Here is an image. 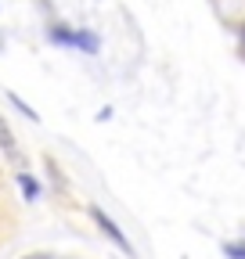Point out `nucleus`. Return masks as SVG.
Returning <instances> with one entry per match:
<instances>
[{"instance_id":"obj_1","label":"nucleus","mask_w":245,"mask_h":259,"mask_svg":"<svg viewBox=\"0 0 245 259\" xmlns=\"http://www.w3.org/2000/svg\"><path fill=\"white\" fill-rule=\"evenodd\" d=\"M47 40H51V44H58V47H79V51H87V54H98V51H101L98 32H90V29L51 25V29H47Z\"/></svg>"},{"instance_id":"obj_2","label":"nucleus","mask_w":245,"mask_h":259,"mask_svg":"<svg viewBox=\"0 0 245 259\" xmlns=\"http://www.w3.org/2000/svg\"><path fill=\"white\" fill-rule=\"evenodd\" d=\"M90 220H94V223L101 227V234H105V238H108V241H112V245H115L119 252H127V255H134V241H130L127 234H123V227H119V223H115V220H112V216H108L105 209H98V205H90Z\"/></svg>"},{"instance_id":"obj_3","label":"nucleus","mask_w":245,"mask_h":259,"mask_svg":"<svg viewBox=\"0 0 245 259\" xmlns=\"http://www.w3.org/2000/svg\"><path fill=\"white\" fill-rule=\"evenodd\" d=\"M15 180H18V191L25 194V202H36V198H40V191H44V187H40V180H36L33 173H18Z\"/></svg>"},{"instance_id":"obj_4","label":"nucleus","mask_w":245,"mask_h":259,"mask_svg":"<svg viewBox=\"0 0 245 259\" xmlns=\"http://www.w3.org/2000/svg\"><path fill=\"white\" fill-rule=\"evenodd\" d=\"M0 148H4V155H18V148H15V134H11V130H8V122L4 119H0Z\"/></svg>"},{"instance_id":"obj_5","label":"nucleus","mask_w":245,"mask_h":259,"mask_svg":"<svg viewBox=\"0 0 245 259\" xmlns=\"http://www.w3.org/2000/svg\"><path fill=\"white\" fill-rule=\"evenodd\" d=\"M8 101H11V105H15V108H18V112H22L25 119H33V122L40 119V115H36V108H29V105L22 101V97H18V94H11V90H8Z\"/></svg>"},{"instance_id":"obj_6","label":"nucleus","mask_w":245,"mask_h":259,"mask_svg":"<svg viewBox=\"0 0 245 259\" xmlns=\"http://www.w3.org/2000/svg\"><path fill=\"white\" fill-rule=\"evenodd\" d=\"M224 255L227 259H245V245L241 241H224Z\"/></svg>"},{"instance_id":"obj_7","label":"nucleus","mask_w":245,"mask_h":259,"mask_svg":"<svg viewBox=\"0 0 245 259\" xmlns=\"http://www.w3.org/2000/svg\"><path fill=\"white\" fill-rule=\"evenodd\" d=\"M29 259H54V255H29Z\"/></svg>"},{"instance_id":"obj_8","label":"nucleus","mask_w":245,"mask_h":259,"mask_svg":"<svg viewBox=\"0 0 245 259\" xmlns=\"http://www.w3.org/2000/svg\"><path fill=\"white\" fill-rule=\"evenodd\" d=\"M241 44H245V29H241Z\"/></svg>"}]
</instances>
